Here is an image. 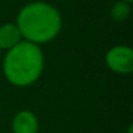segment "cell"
<instances>
[{"mask_svg":"<svg viewBox=\"0 0 133 133\" xmlns=\"http://www.w3.org/2000/svg\"><path fill=\"white\" fill-rule=\"evenodd\" d=\"M16 26L25 41L39 46L57 36L62 28V18L54 6L35 1L20 11Z\"/></svg>","mask_w":133,"mask_h":133,"instance_id":"cell-1","label":"cell"},{"mask_svg":"<svg viewBox=\"0 0 133 133\" xmlns=\"http://www.w3.org/2000/svg\"><path fill=\"white\" fill-rule=\"evenodd\" d=\"M44 68V56L37 44L20 41L4 60V75L11 84L25 88L34 84Z\"/></svg>","mask_w":133,"mask_h":133,"instance_id":"cell-2","label":"cell"},{"mask_svg":"<svg viewBox=\"0 0 133 133\" xmlns=\"http://www.w3.org/2000/svg\"><path fill=\"white\" fill-rule=\"evenodd\" d=\"M105 62L112 71L127 75L133 70V50L127 46H116L108 51Z\"/></svg>","mask_w":133,"mask_h":133,"instance_id":"cell-3","label":"cell"},{"mask_svg":"<svg viewBox=\"0 0 133 133\" xmlns=\"http://www.w3.org/2000/svg\"><path fill=\"white\" fill-rule=\"evenodd\" d=\"M13 133H39V119L29 110H21L12 120Z\"/></svg>","mask_w":133,"mask_h":133,"instance_id":"cell-4","label":"cell"},{"mask_svg":"<svg viewBox=\"0 0 133 133\" xmlns=\"http://www.w3.org/2000/svg\"><path fill=\"white\" fill-rule=\"evenodd\" d=\"M21 33L15 23H5L0 27V49L9 50L21 41Z\"/></svg>","mask_w":133,"mask_h":133,"instance_id":"cell-5","label":"cell"},{"mask_svg":"<svg viewBox=\"0 0 133 133\" xmlns=\"http://www.w3.org/2000/svg\"><path fill=\"white\" fill-rule=\"evenodd\" d=\"M131 8H130V4L119 0V1L115 2L111 8V18L115 21H124L129 18Z\"/></svg>","mask_w":133,"mask_h":133,"instance_id":"cell-6","label":"cell"},{"mask_svg":"<svg viewBox=\"0 0 133 133\" xmlns=\"http://www.w3.org/2000/svg\"><path fill=\"white\" fill-rule=\"evenodd\" d=\"M127 133H133V127H132V125H130V126H129V130H127Z\"/></svg>","mask_w":133,"mask_h":133,"instance_id":"cell-7","label":"cell"},{"mask_svg":"<svg viewBox=\"0 0 133 133\" xmlns=\"http://www.w3.org/2000/svg\"><path fill=\"white\" fill-rule=\"evenodd\" d=\"M123 1H125V2H127V4H131V2L133 1V0H123Z\"/></svg>","mask_w":133,"mask_h":133,"instance_id":"cell-8","label":"cell"},{"mask_svg":"<svg viewBox=\"0 0 133 133\" xmlns=\"http://www.w3.org/2000/svg\"><path fill=\"white\" fill-rule=\"evenodd\" d=\"M0 56H1V49H0Z\"/></svg>","mask_w":133,"mask_h":133,"instance_id":"cell-9","label":"cell"}]
</instances>
